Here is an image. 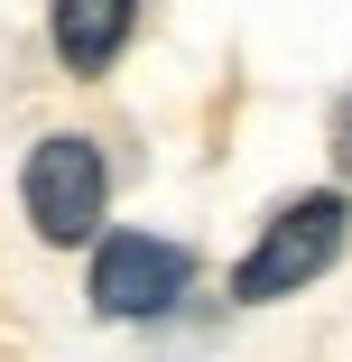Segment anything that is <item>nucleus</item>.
Returning <instances> with one entry per match:
<instances>
[{
	"label": "nucleus",
	"mask_w": 352,
	"mask_h": 362,
	"mask_svg": "<svg viewBox=\"0 0 352 362\" xmlns=\"http://www.w3.org/2000/svg\"><path fill=\"white\" fill-rule=\"evenodd\" d=\"M334 177L352 186V93H343V112H334Z\"/></svg>",
	"instance_id": "5"
},
{
	"label": "nucleus",
	"mask_w": 352,
	"mask_h": 362,
	"mask_svg": "<svg viewBox=\"0 0 352 362\" xmlns=\"http://www.w3.org/2000/svg\"><path fill=\"white\" fill-rule=\"evenodd\" d=\"M47 37H56V65L75 84L111 75L121 47L139 37V0H47Z\"/></svg>",
	"instance_id": "4"
},
{
	"label": "nucleus",
	"mask_w": 352,
	"mask_h": 362,
	"mask_svg": "<svg viewBox=\"0 0 352 362\" xmlns=\"http://www.w3.org/2000/svg\"><path fill=\"white\" fill-rule=\"evenodd\" d=\"M84 298H93L102 325H158V316H176L195 298V251L167 242V233H130V223L111 233L102 223L93 269H84Z\"/></svg>",
	"instance_id": "3"
},
{
	"label": "nucleus",
	"mask_w": 352,
	"mask_h": 362,
	"mask_svg": "<svg viewBox=\"0 0 352 362\" xmlns=\"http://www.w3.org/2000/svg\"><path fill=\"white\" fill-rule=\"evenodd\" d=\"M19 214L47 251H93L111 223V158L84 130H47L19 158Z\"/></svg>",
	"instance_id": "2"
},
{
	"label": "nucleus",
	"mask_w": 352,
	"mask_h": 362,
	"mask_svg": "<svg viewBox=\"0 0 352 362\" xmlns=\"http://www.w3.org/2000/svg\"><path fill=\"white\" fill-rule=\"evenodd\" d=\"M343 251H352V195H343V186H306V195H288V204H269V223H260L250 251L232 260V307L306 298Z\"/></svg>",
	"instance_id": "1"
}]
</instances>
